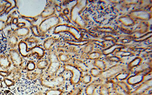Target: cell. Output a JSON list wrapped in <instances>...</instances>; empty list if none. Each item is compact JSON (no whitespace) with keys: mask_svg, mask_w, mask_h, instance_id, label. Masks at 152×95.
Instances as JSON below:
<instances>
[{"mask_svg":"<svg viewBox=\"0 0 152 95\" xmlns=\"http://www.w3.org/2000/svg\"><path fill=\"white\" fill-rule=\"evenodd\" d=\"M37 80L28 78L23 75L17 81V89L19 93L24 95H31L40 92V84L37 83Z\"/></svg>","mask_w":152,"mask_h":95,"instance_id":"cell-1","label":"cell"},{"mask_svg":"<svg viewBox=\"0 0 152 95\" xmlns=\"http://www.w3.org/2000/svg\"><path fill=\"white\" fill-rule=\"evenodd\" d=\"M125 69V66L124 65H116L105 71L101 72L100 76L103 79L111 78L118 73L124 71Z\"/></svg>","mask_w":152,"mask_h":95,"instance_id":"cell-2","label":"cell"},{"mask_svg":"<svg viewBox=\"0 0 152 95\" xmlns=\"http://www.w3.org/2000/svg\"><path fill=\"white\" fill-rule=\"evenodd\" d=\"M151 88L152 81L151 79L141 84L135 90L132 92L130 95H143L151 90Z\"/></svg>","mask_w":152,"mask_h":95,"instance_id":"cell-3","label":"cell"},{"mask_svg":"<svg viewBox=\"0 0 152 95\" xmlns=\"http://www.w3.org/2000/svg\"><path fill=\"white\" fill-rule=\"evenodd\" d=\"M66 68L73 72V77L72 80V83L74 85L78 83L81 80V72L74 66H72L68 65L66 66Z\"/></svg>","mask_w":152,"mask_h":95,"instance_id":"cell-4","label":"cell"},{"mask_svg":"<svg viewBox=\"0 0 152 95\" xmlns=\"http://www.w3.org/2000/svg\"><path fill=\"white\" fill-rule=\"evenodd\" d=\"M146 74L140 73L130 77L127 80L128 83L131 85H138L142 82L144 79Z\"/></svg>","mask_w":152,"mask_h":95,"instance_id":"cell-5","label":"cell"},{"mask_svg":"<svg viewBox=\"0 0 152 95\" xmlns=\"http://www.w3.org/2000/svg\"><path fill=\"white\" fill-rule=\"evenodd\" d=\"M100 84L92 83L88 85L85 89L86 95H94L96 94V89Z\"/></svg>","mask_w":152,"mask_h":95,"instance_id":"cell-6","label":"cell"},{"mask_svg":"<svg viewBox=\"0 0 152 95\" xmlns=\"http://www.w3.org/2000/svg\"><path fill=\"white\" fill-rule=\"evenodd\" d=\"M7 40L2 32H0V54L2 53L6 49Z\"/></svg>","mask_w":152,"mask_h":95,"instance_id":"cell-7","label":"cell"},{"mask_svg":"<svg viewBox=\"0 0 152 95\" xmlns=\"http://www.w3.org/2000/svg\"><path fill=\"white\" fill-rule=\"evenodd\" d=\"M117 85L126 95H130L131 94L132 91L131 88L127 83L123 82V81H120L117 83Z\"/></svg>","mask_w":152,"mask_h":95,"instance_id":"cell-8","label":"cell"},{"mask_svg":"<svg viewBox=\"0 0 152 95\" xmlns=\"http://www.w3.org/2000/svg\"><path fill=\"white\" fill-rule=\"evenodd\" d=\"M64 92L63 89L59 88L51 89L45 92L44 95H62Z\"/></svg>","mask_w":152,"mask_h":95,"instance_id":"cell-9","label":"cell"},{"mask_svg":"<svg viewBox=\"0 0 152 95\" xmlns=\"http://www.w3.org/2000/svg\"><path fill=\"white\" fill-rule=\"evenodd\" d=\"M99 94L100 95H111V91L107 84H104L100 86Z\"/></svg>","mask_w":152,"mask_h":95,"instance_id":"cell-10","label":"cell"},{"mask_svg":"<svg viewBox=\"0 0 152 95\" xmlns=\"http://www.w3.org/2000/svg\"><path fill=\"white\" fill-rule=\"evenodd\" d=\"M82 92V89L80 88H77L73 89L66 95H80Z\"/></svg>","mask_w":152,"mask_h":95,"instance_id":"cell-11","label":"cell"},{"mask_svg":"<svg viewBox=\"0 0 152 95\" xmlns=\"http://www.w3.org/2000/svg\"><path fill=\"white\" fill-rule=\"evenodd\" d=\"M141 62H142V59L140 58H137L130 63L129 68L130 69H132L134 66H137L140 64Z\"/></svg>","mask_w":152,"mask_h":95,"instance_id":"cell-12","label":"cell"},{"mask_svg":"<svg viewBox=\"0 0 152 95\" xmlns=\"http://www.w3.org/2000/svg\"><path fill=\"white\" fill-rule=\"evenodd\" d=\"M95 65L101 70H104L106 68V65L104 62L100 60H96Z\"/></svg>","mask_w":152,"mask_h":95,"instance_id":"cell-13","label":"cell"},{"mask_svg":"<svg viewBox=\"0 0 152 95\" xmlns=\"http://www.w3.org/2000/svg\"><path fill=\"white\" fill-rule=\"evenodd\" d=\"M0 95H17V94L10 89L0 90Z\"/></svg>","mask_w":152,"mask_h":95,"instance_id":"cell-14","label":"cell"},{"mask_svg":"<svg viewBox=\"0 0 152 95\" xmlns=\"http://www.w3.org/2000/svg\"><path fill=\"white\" fill-rule=\"evenodd\" d=\"M76 64L78 65V66H79L82 70L83 71H87L88 70V67L85 64V63H83L82 62L80 61L77 60L76 61Z\"/></svg>","mask_w":152,"mask_h":95,"instance_id":"cell-15","label":"cell"},{"mask_svg":"<svg viewBox=\"0 0 152 95\" xmlns=\"http://www.w3.org/2000/svg\"><path fill=\"white\" fill-rule=\"evenodd\" d=\"M129 73H124V74H121L118 75L117 76L116 78L118 80L122 81L123 80L126 79L128 78L129 76Z\"/></svg>","mask_w":152,"mask_h":95,"instance_id":"cell-16","label":"cell"},{"mask_svg":"<svg viewBox=\"0 0 152 95\" xmlns=\"http://www.w3.org/2000/svg\"><path fill=\"white\" fill-rule=\"evenodd\" d=\"M92 80V77L89 75H87L83 77V82L85 84H88L90 83Z\"/></svg>","mask_w":152,"mask_h":95,"instance_id":"cell-17","label":"cell"},{"mask_svg":"<svg viewBox=\"0 0 152 95\" xmlns=\"http://www.w3.org/2000/svg\"><path fill=\"white\" fill-rule=\"evenodd\" d=\"M101 73V71H100L96 68H93L91 70V74L94 77H97L98 76H100Z\"/></svg>","mask_w":152,"mask_h":95,"instance_id":"cell-18","label":"cell"},{"mask_svg":"<svg viewBox=\"0 0 152 95\" xmlns=\"http://www.w3.org/2000/svg\"><path fill=\"white\" fill-rule=\"evenodd\" d=\"M34 64L30 63L28 64V70H33V69H34Z\"/></svg>","mask_w":152,"mask_h":95,"instance_id":"cell-19","label":"cell"},{"mask_svg":"<svg viewBox=\"0 0 152 95\" xmlns=\"http://www.w3.org/2000/svg\"><path fill=\"white\" fill-rule=\"evenodd\" d=\"M31 95H44V93H43L40 91L38 92V93L35 94Z\"/></svg>","mask_w":152,"mask_h":95,"instance_id":"cell-20","label":"cell"},{"mask_svg":"<svg viewBox=\"0 0 152 95\" xmlns=\"http://www.w3.org/2000/svg\"><path fill=\"white\" fill-rule=\"evenodd\" d=\"M113 95H124L123 94H122L118 93L117 92H115V93H114L113 94Z\"/></svg>","mask_w":152,"mask_h":95,"instance_id":"cell-21","label":"cell"},{"mask_svg":"<svg viewBox=\"0 0 152 95\" xmlns=\"http://www.w3.org/2000/svg\"><path fill=\"white\" fill-rule=\"evenodd\" d=\"M143 95H152L151 94H145Z\"/></svg>","mask_w":152,"mask_h":95,"instance_id":"cell-22","label":"cell"},{"mask_svg":"<svg viewBox=\"0 0 152 95\" xmlns=\"http://www.w3.org/2000/svg\"><path fill=\"white\" fill-rule=\"evenodd\" d=\"M80 95H81V94Z\"/></svg>","mask_w":152,"mask_h":95,"instance_id":"cell-23","label":"cell"}]
</instances>
